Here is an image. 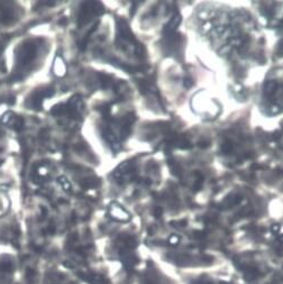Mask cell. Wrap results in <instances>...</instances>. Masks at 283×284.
I'll return each instance as SVG.
<instances>
[{
    "mask_svg": "<svg viewBox=\"0 0 283 284\" xmlns=\"http://www.w3.org/2000/svg\"><path fill=\"white\" fill-rule=\"evenodd\" d=\"M94 13L93 10V2H84L81 6L80 14L78 17V26L82 27L88 20L91 17V15Z\"/></svg>",
    "mask_w": 283,
    "mask_h": 284,
    "instance_id": "1",
    "label": "cell"
},
{
    "mask_svg": "<svg viewBox=\"0 0 283 284\" xmlns=\"http://www.w3.org/2000/svg\"><path fill=\"white\" fill-rule=\"evenodd\" d=\"M181 24V16L179 15V14H176V15H174L171 20L169 21V24L165 26V28H164V34L166 35V36H172L173 34H174V32H175V29L179 27V25Z\"/></svg>",
    "mask_w": 283,
    "mask_h": 284,
    "instance_id": "2",
    "label": "cell"
},
{
    "mask_svg": "<svg viewBox=\"0 0 283 284\" xmlns=\"http://www.w3.org/2000/svg\"><path fill=\"white\" fill-rule=\"evenodd\" d=\"M81 185L83 189H91V188H95L99 185V180L95 179L93 176L91 177H85L81 181Z\"/></svg>",
    "mask_w": 283,
    "mask_h": 284,
    "instance_id": "3",
    "label": "cell"
},
{
    "mask_svg": "<svg viewBox=\"0 0 283 284\" xmlns=\"http://www.w3.org/2000/svg\"><path fill=\"white\" fill-rule=\"evenodd\" d=\"M278 88V83L276 81H268L264 84V95L266 97L271 95Z\"/></svg>",
    "mask_w": 283,
    "mask_h": 284,
    "instance_id": "4",
    "label": "cell"
},
{
    "mask_svg": "<svg viewBox=\"0 0 283 284\" xmlns=\"http://www.w3.org/2000/svg\"><path fill=\"white\" fill-rule=\"evenodd\" d=\"M66 113H68V107H66V105H63V103L54 106L51 110V114L54 115V116H61V115L66 114Z\"/></svg>",
    "mask_w": 283,
    "mask_h": 284,
    "instance_id": "5",
    "label": "cell"
},
{
    "mask_svg": "<svg viewBox=\"0 0 283 284\" xmlns=\"http://www.w3.org/2000/svg\"><path fill=\"white\" fill-rule=\"evenodd\" d=\"M175 145H176L179 148H182V150H188V148L191 147V143L189 142L186 137H183V136H181V137H179V138L176 139Z\"/></svg>",
    "mask_w": 283,
    "mask_h": 284,
    "instance_id": "6",
    "label": "cell"
},
{
    "mask_svg": "<svg viewBox=\"0 0 283 284\" xmlns=\"http://www.w3.org/2000/svg\"><path fill=\"white\" fill-rule=\"evenodd\" d=\"M98 79L100 83L103 85V88H107L111 83V76L107 75V74H98Z\"/></svg>",
    "mask_w": 283,
    "mask_h": 284,
    "instance_id": "7",
    "label": "cell"
},
{
    "mask_svg": "<svg viewBox=\"0 0 283 284\" xmlns=\"http://www.w3.org/2000/svg\"><path fill=\"white\" fill-rule=\"evenodd\" d=\"M220 150H221L223 153H225V154H229V153L233 152V144H231L230 142H225V143L221 145Z\"/></svg>",
    "mask_w": 283,
    "mask_h": 284,
    "instance_id": "8",
    "label": "cell"
},
{
    "mask_svg": "<svg viewBox=\"0 0 283 284\" xmlns=\"http://www.w3.org/2000/svg\"><path fill=\"white\" fill-rule=\"evenodd\" d=\"M99 109H100L101 114L103 115V117H105V118L109 117V115H110V106H109V105L105 103V105H102L101 107H99Z\"/></svg>",
    "mask_w": 283,
    "mask_h": 284,
    "instance_id": "9",
    "label": "cell"
},
{
    "mask_svg": "<svg viewBox=\"0 0 283 284\" xmlns=\"http://www.w3.org/2000/svg\"><path fill=\"white\" fill-rule=\"evenodd\" d=\"M58 181H60V183H61V184L63 185L64 190H70V189H71V185H70L69 181H66V179H65L64 176H61V177L58 179Z\"/></svg>",
    "mask_w": 283,
    "mask_h": 284,
    "instance_id": "10",
    "label": "cell"
},
{
    "mask_svg": "<svg viewBox=\"0 0 283 284\" xmlns=\"http://www.w3.org/2000/svg\"><path fill=\"white\" fill-rule=\"evenodd\" d=\"M183 85L186 87V88H191L192 85H193V80L191 79V77H186L184 79V81H183Z\"/></svg>",
    "mask_w": 283,
    "mask_h": 284,
    "instance_id": "11",
    "label": "cell"
},
{
    "mask_svg": "<svg viewBox=\"0 0 283 284\" xmlns=\"http://www.w3.org/2000/svg\"><path fill=\"white\" fill-rule=\"evenodd\" d=\"M201 148H206V147H208L209 145H210V140H201V142H199V144H198Z\"/></svg>",
    "mask_w": 283,
    "mask_h": 284,
    "instance_id": "12",
    "label": "cell"
},
{
    "mask_svg": "<svg viewBox=\"0 0 283 284\" xmlns=\"http://www.w3.org/2000/svg\"><path fill=\"white\" fill-rule=\"evenodd\" d=\"M162 209L161 208H156V210H155V212H154V214L156 216V217H161L162 216Z\"/></svg>",
    "mask_w": 283,
    "mask_h": 284,
    "instance_id": "13",
    "label": "cell"
},
{
    "mask_svg": "<svg viewBox=\"0 0 283 284\" xmlns=\"http://www.w3.org/2000/svg\"><path fill=\"white\" fill-rule=\"evenodd\" d=\"M170 242L172 243V244H174V243H178V242H179V237H176V236H173V237L171 238Z\"/></svg>",
    "mask_w": 283,
    "mask_h": 284,
    "instance_id": "14",
    "label": "cell"
},
{
    "mask_svg": "<svg viewBox=\"0 0 283 284\" xmlns=\"http://www.w3.org/2000/svg\"><path fill=\"white\" fill-rule=\"evenodd\" d=\"M66 23H68V18H65V17H64V18H62L60 21H58V24H60V25H64V24H66Z\"/></svg>",
    "mask_w": 283,
    "mask_h": 284,
    "instance_id": "15",
    "label": "cell"
},
{
    "mask_svg": "<svg viewBox=\"0 0 283 284\" xmlns=\"http://www.w3.org/2000/svg\"><path fill=\"white\" fill-rule=\"evenodd\" d=\"M1 163H2V161H0V165H1Z\"/></svg>",
    "mask_w": 283,
    "mask_h": 284,
    "instance_id": "16",
    "label": "cell"
}]
</instances>
